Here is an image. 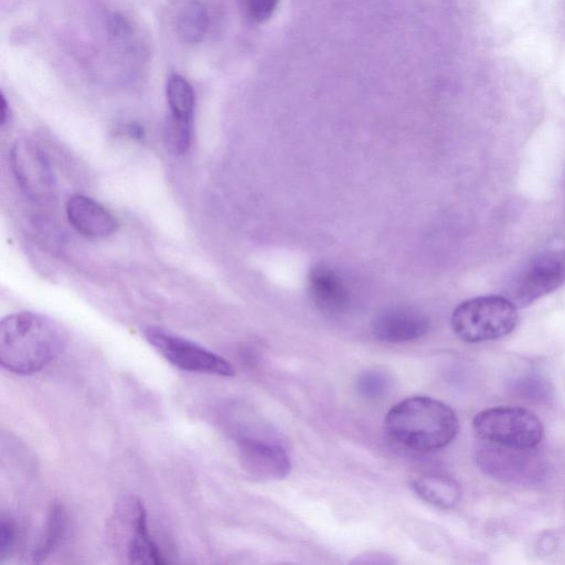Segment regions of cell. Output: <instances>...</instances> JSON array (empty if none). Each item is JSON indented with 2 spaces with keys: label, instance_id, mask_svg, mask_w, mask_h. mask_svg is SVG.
<instances>
[{
  "label": "cell",
  "instance_id": "cell-1",
  "mask_svg": "<svg viewBox=\"0 0 565 565\" xmlns=\"http://www.w3.org/2000/svg\"><path fill=\"white\" fill-rule=\"evenodd\" d=\"M68 333L57 321L41 313L21 311L0 322V363L12 373H35L65 349Z\"/></svg>",
  "mask_w": 565,
  "mask_h": 565
},
{
  "label": "cell",
  "instance_id": "cell-2",
  "mask_svg": "<svg viewBox=\"0 0 565 565\" xmlns=\"http://www.w3.org/2000/svg\"><path fill=\"white\" fill-rule=\"evenodd\" d=\"M384 428L396 445L415 452H429L449 445L459 431L454 409L429 396H412L386 414Z\"/></svg>",
  "mask_w": 565,
  "mask_h": 565
},
{
  "label": "cell",
  "instance_id": "cell-3",
  "mask_svg": "<svg viewBox=\"0 0 565 565\" xmlns=\"http://www.w3.org/2000/svg\"><path fill=\"white\" fill-rule=\"evenodd\" d=\"M516 305L499 295L479 296L459 303L450 319L454 333L468 343L497 340L516 327Z\"/></svg>",
  "mask_w": 565,
  "mask_h": 565
},
{
  "label": "cell",
  "instance_id": "cell-4",
  "mask_svg": "<svg viewBox=\"0 0 565 565\" xmlns=\"http://www.w3.org/2000/svg\"><path fill=\"white\" fill-rule=\"evenodd\" d=\"M476 435L489 444L519 449H534L542 440L544 428L531 411L519 406H497L483 409L472 419Z\"/></svg>",
  "mask_w": 565,
  "mask_h": 565
},
{
  "label": "cell",
  "instance_id": "cell-5",
  "mask_svg": "<svg viewBox=\"0 0 565 565\" xmlns=\"http://www.w3.org/2000/svg\"><path fill=\"white\" fill-rule=\"evenodd\" d=\"M143 337L162 358L180 370L226 377L235 374L226 359L193 341L159 328H147Z\"/></svg>",
  "mask_w": 565,
  "mask_h": 565
},
{
  "label": "cell",
  "instance_id": "cell-6",
  "mask_svg": "<svg viewBox=\"0 0 565 565\" xmlns=\"http://www.w3.org/2000/svg\"><path fill=\"white\" fill-rule=\"evenodd\" d=\"M475 461L484 475L505 483L531 486L546 477L543 460L532 449L486 445L476 450Z\"/></svg>",
  "mask_w": 565,
  "mask_h": 565
},
{
  "label": "cell",
  "instance_id": "cell-7",
  "mask_svg": "<svg viewBox=\"0 0 565 565\" xmlns=\"http://www.w3.org/2000/svg\"><path fill=\"white\" fill-rule=\"evenodd\" d=\"M10 166L21 191L30 200L44 203L55 192V177L51 163L38 143L20 138L10 150Z\"/></svg>",
  "mask_w": 565,
  "mask_h": 565
},
{
  "label": "cell",
  "instance_id": "cell-8",
  "mask_svg": "<svg viewBox=\"0 0 565 565\" xmlns=\"http://www.w3.org/2000/svg\"><path fill=\"white\" fill-rule=\"evenodd\" d=\"M565 282V252L546 250L530 260L515 278L511 300L521 307L553 292Z\"/></svg>",
  "mask_w": 565,
  "mask_h": 565
},
{
  "label": "cell",
  "instance_id": "cell-9",
  "mask_svg": "<svg viewBox=\"0 0 565 565\" xmlns=\"http://www.w3.org/2000/svg\"><path fill=\"white\" fill-rule=\"evenodd\" d=\"M237 448L244 469L260 480H280L291 470L289 457L278 444L241 435Z\"/></svg>",
  "mask_w": 565,
  "mask_h": 565
},
{
  "label": "cell",
  "instance_id": "cell-10",
  "mask_svg": "<svg viewBox=\"0 0 565 565\" xmlns=\"http://www.w3.org/2000/svg\"><path fill=\"white\" fill-rule=\"evenodd\" d=\"M66 215L78 233L90 238L109 236L118 226L114 215L104 205L83 194H74L68 199Z\"/></svg>",
  "mask_w": 565,
  "mask_h": 565
},
{
  "label": "cell",
  "instance_id": "cell-11",
  "mask_svg": "<svg viewBox=\"0 0 565 565\" xmlns=\"http://www.w3.org/2000/svg\"><path fill=\"white\" fill-rule=\"evenodd\" d=\"M429 328L427 317L418 311L393 308L380 313L373 321V334L383 342L401 343L425 335Z\"/></svg>",
  "mask_w": 565,
  "mask_h": 565
},
{
  "label": "cell",
  "instance_id": "cell-12",
  "mask_svg": "<svg viewBox=\"0 0 565 565\" xmlns=\"http://www.w3.org/2000/svg\"><path fill=\"white\" fill-rule=\"evenodd\" d=\"M125 508L129 529L127 544L129 562L132 564H166L164 556L149 533L147 511L142 502L134 498L127 502Z\"/></svg>",
  "mask_w": 565,
  "mask_h": 565
},
{
  "label": "cell",
  "instance_id": "cell-13",
  "mask_svg": "<svg viewBox=\"0 0 565 565\" xmlns=\"http://www.w3.org/2000/svg\"><path fill=\"white\" fill-rule=\"evenodd\" d=\"M309 291L315 305L326 313H342L350 305L345 282L326 265H317L310 270Z\"/></svg>",
  "mask_w": 565,
  "mask_h": 565
},
{
  "label": "cell",
  "instance_id": "cell-14",
  "mask_svg": "<svg viewBox=\"0 0 565 565\" xmlns=\"http://www.w3.org/2000/svg\"><path fill=\"white\" fill-rule=\"evenodd\" d=\"M178 38L186 44L200 43L209 29V13L200 0L180 1L172 14Z\"/></svg>",
  "mask_w": 565,
  "mask_h": 565
},
{
  "label": "cell",
  "instance_id": "cell-15",
  "mask_svg": "<svg viewBox=\"0 0 565 565\" xmlns=\"http://www.w3.org/2000/svg\"><path fill=\"white\" fill-rule=\"evenodd\" d=\"M413 489L424 501L443 509L457 505L462 493L454 478L436 472L418 476L413 482Z\"/></svg>",
  "mask_w": 565,
  "mask_h": 565
},
{
  "label": "cell",
  "instance_id": "cell-16",
  "mask_svg": "<svg viewBox=\"0 0 565 565\" xmlns=\"http://www.w3.org/2000/svg\"><path fill=\"white\" fill-rule=\"evenodd\" d=\"M66 526V513L61 504L55 503L49 512L43 534L32 553L34 563H41L54 552L65 535Z\"/></svg>",
  "mask_w": 565,
  "mask_h": 565
},
{
  "label": "cell",
  "instance_id": "cell-17",
  "mask_svg": "<svg viewBox=\"0 0 565 565\" xmlns=\"http://www.w3.org/2000/svg\"><path fill=\"white\" fill-rule=\"evenodd\" d=\"M166 94L171 116L192 121L195 94L191 84L179 74H171L167 81Z\"/></svg>",
  "mask_w": 565,
  "mask_h": 565
},
{
  "label": "cell",
  "instance_id": "cell-18",
  "mask_svg": "<svg viewBox=\"0 0 565 565\" xmlns=\"http://www.w3.org/2000/svg\"><path fill=\"white\" fill-rule=\"evenodd\" d=\"M163 140L169 151L184 154L191 142V121L170 116L164 126Z\"/></svg>",
  "mask_w": 565,
  "mask_h": 565
},
{
  "label": "cell",
  "instance_id": "cell-19",
  "mask_svg": "<svg viewBox=\"0 0 565 565\" xmlns=\"http://www.w3.org/2000/svg\"><path fill=\"white\" fill-rule=\"evenodd\" d=\"M390 387L388 375L381 370L363 371L356 379V391L366 399L381 398Z\"/></svg>",
  "mask_w": 565,
  "mask_h": 565
},
{
  "label": "cell",
  "instance_id": "cell-20",
  "mask_svg": "<svg viewBox=\"0 0 565 565\" xmlns=\"http://www.w3.org/2000/svg\"><path fill=\"white\" fill-rule=\"evenodd\" d=\"M18 529L14 521L7 515L0 519V562H3L14 550Z\"/></svg>",
  "mask_w": 565,
  "mask_h": 565
},
{
  "label": "cell",
  "instance_id": "cell-21",
  "mask_svg": "<svg viewBox=\"0 0 565 565\" xmlns=\"http://www.w3.org/2000/svg\"><path fill=\"white\" fill-rule=\"evenodd\" d=\"M278 0H245L248 17L255 22H264L270 18Z\"/></svg>",
  "mask_w": 565,
  "mask_h": 565
},
{
  "label": "cell",
  "instance_id": "cell-22",
  "mask_svg": "<svg viewBox=\"0 0 565 565\" xmlns=\"http://www.w3.org/2000/svg\"><path fill=\"white\" fill-rule=\"evenodd\" d=\"M10 109L3 95L0 100V125L3 126L9 119Z\"/></svg>",
  "mask_w": 565,
  "mask_h": 565
}]
</instances>
